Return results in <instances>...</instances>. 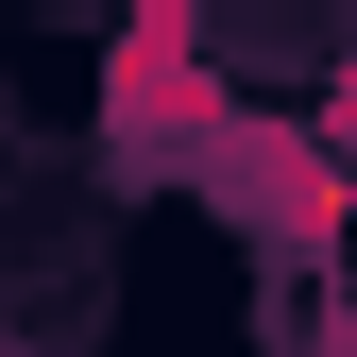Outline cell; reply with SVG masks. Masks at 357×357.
Instances as JSON below:
<instances>
[{
	"label": "cell",
	"instance_id": "7a4b0ae2",
	"mask_svg": "<svg viewBox=\"0 0 357 357\" xmlns=\"http://www.w3.org/2000/svg\"><path fill=\"white\" fill-rule=\"evenodd\" d=\"M102 119H119V153H188L204 119H221V85H204V34H188V0H137V17H119Z\"/></svg>",
	"mask_w": 357,
	"mask_h": 357
},
{
	"label": "cell",
	"instance_id": "6da1fadb",
	"mask_svg": "<svg viewBox=\"0 0 357 357\" xmlns=\"http://www.w3.org/2000/svg\"><path fill=\"white\" fill-rule=\"evenodd\" d=\"M188 170H204V204H238L255 238H289V255L340 238V137H289V119H238V102H221L188 137Z\"/></svg>",
	"mask_w": 357,
	"mask_h": 357
}]
</instances>
